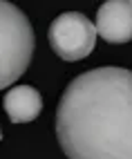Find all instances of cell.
I'll use <instances>...</instances> for the list:
<instances>
[{"label": "cell", "mask_w": 132, "mask_h": 159, "mask_svg": "<svg viewBox=\"0 0 132 159\" xmlns=\"http://www.w3.org/2000/svg\"><path fill=\"white\" fill-rule=\"evenodd\" d=\"M56 137L67 159H132V72L105 65L72 79Z\"/></svg>", "instance_id": "cell-1"}, {"label": "cell", "mask_w": 132, "mask_h": 159, "mask_svg": "<svg viewBox=\"0 0 132 159\" xmlns=\"http://www.w3.org/2000/svg\"><path fill=\"white\" fill-rule=\"evenodd\" d=\"M96 34L105 43L123 45L132 40V2L125 0H107L98 7Z\"/></svg>", "instance_id": "cell-4"}, {"label": "cell", "mask_w": 132, "mask_h": 159, "mask_svg": "<svg viewBox=\"0 0 132 159\" xmlns=\"http://www.w3.org/2000/svg\"><path fill=\"white\" fill-rule=\"evenodd\" d=\"M0 139H2V130H0Z\"/></svg>", "instance_id": "cell-6"}, {"label": "cell", "mask_w": 132, "mask_h": 159, "mask_svg": "<svg viewBox=\"0 0 132 159\" xmlns=\"http://www.w3.org/2000/svg\"><path fill=\"white\" fill-rule=\"evenodd\" d=\"M5 112L14 123H29L43 112V97L31 85H14L5 94Z\"/></svg>", "instance_id": "cell-5"}, {"label": "cell", "mask_w": 132, "mask_h": 159, "mask_svg": "<svg viewBox=\"0 0 132 159\" xmlns=\"http://www.w3.org/2000/svg\"><path fill=\"white\" fill-rule=\"evenodd\" d=\"M96 25L79 11H65L56 16L47 31L49 47L54 49V54L67 63L90 56L96 45Z\"/></svg>", "instance_id": "cell-3"}, {"label": "cell", "mask_w": 132, "mask_h": 159, "mask_svg": "<svg viewBox=\"0 0 132 159\" xmlns=\"http://www.w3.org/2000/svg\"><path fill=\"white\" fill-rule=\"evenodd\" d=\"M34 29L29 18L11 2L0 0V90L25 74L34 56Z\"/></svg>", "instance_id": "cell-2"}]
</instances>
